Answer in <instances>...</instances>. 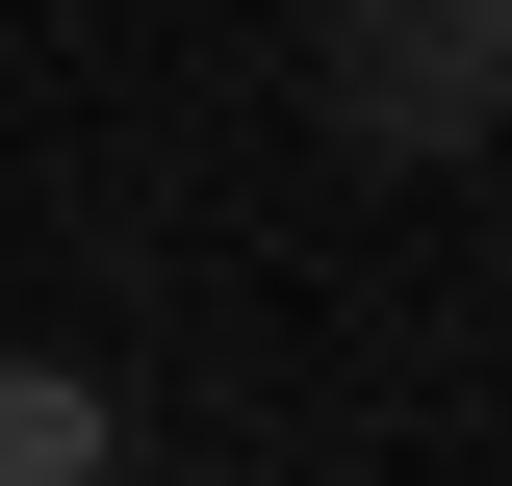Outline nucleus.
<instances>
[{"label":"nucleus","mask_w":512,"mask_h":486,"mask_svg":"<svg viewBox=\"0 0 512 486\" xmlns=\"http://www.w3.org/2000/svg\"><path fill=\"white\" fill-rule=\"evenodd\" d=\"M308 103H333V154H487L512 128V0H308Z\"/></svg>","instance_id":"nucleus-1"},{"label":"nucleus","mask_w":512,"mask_h":486,"mask_svg":"<svg viewBox=\"0 0 512 486\" xmlns=\"http://www.w3.org/2000/svg\"><path fill=\"white\" fill-rule=\"evenodd\" d=\"M0 486H103V384L77 359H0Z\"/></svg>","instance_id":"nucleus-2"}]
</instances>
